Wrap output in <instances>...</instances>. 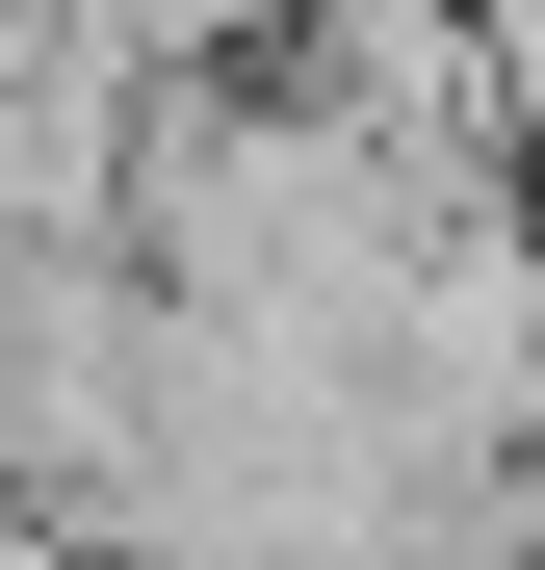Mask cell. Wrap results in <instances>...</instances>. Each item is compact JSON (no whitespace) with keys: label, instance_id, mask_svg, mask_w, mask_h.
Returning <instances> with one entry per match:
<instances>
[{"label":"cell","instance_id":"1","mask_svg":"<svg viewBox=\"0 0 545 570\" xmlns=\"http://www.w3.org/2000/svg\"><path fill=\"white\" fill-rule=\"evenodd\" d=\"M78 27H105L156 105H182V78H260V52H286V0H78Z\"/></svg>","mask_w":545,"mask_h":570}]
</instances>
